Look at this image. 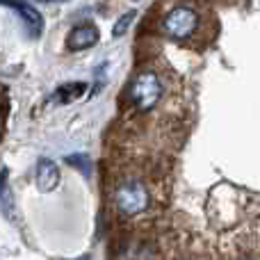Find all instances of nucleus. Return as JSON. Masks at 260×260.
<instances>
[{
	"instance_id": "2",
	"label": "nucleus",
	"mask_w": 260,
	"mask_h": 260,
	"mask_svg": "<svg viewBox=\"0 0 260 260\" xmlns=\"http://www.w3.org/2000/svg\"><path fill=\"white\" fill-rule=\"evenodd\" d=\"M197 25H199V16H197V12L189 7L171 9V12L165 16V23H162L165 32L176 41L189 39V37L194 35V30H197Z\"/></svg>"
},
{
	"instance_id": "10",
	"label": "nucleus",
	"mask_w": 260,
	"mask_h": 260,
	"mask_svg": "<svg viewBox=\"0 0 260 260\" xmlns=\"http://www.w3.org/2000/svg\"><path fill=\"white\" fill-rule=\"evenodd\" d=\"M5 183H7V169H3V171H0V192H3Z\"/></svg>"
},
{
	"instance_id": "3",
	"label": "nucleus",
	"mask_w": 260,
	"mask_h": 260,
	"mask_svg": "<svg viewBox=\"0 0 260 260\" xmlns=\"http://www.w3.org/2000/svg\"><path fill=\"white\" fill-rule=\"evenodd\" d=\"M148 201H151L148 189L144 187L142 183H137V180L121 185V187H119V192H117V208H119V212H123V215H128V217L144 212L148 208Z\"/></svg>"
},
{
	"instance_id": "6",
	"label": "nucleus",
	"mask_w": 260,
	"mask_h": 260,
	"mask_svg": "<svg viewBox=\"0 0 260 260\" xmlns=\"http://www.w3.org/2000/svg\"><path fill=\"white\" fill-rule=\"evenodd\" d=\"M59 183V169L57 165H55L53 160H48V157H41L39 162H37V187L41 189V192H50V189H55Z\"/></svg>"
},
{
	"instance_id": "7",
	"label": "nucleus",
	"mask_w": 260,
	"mask_h": 260,
	"mask_svg": "<svg viewBox=\"0 0 260 260\" xmlns=\"http://www.w3.org/2000/svg\"><path fill=\"white\" fill-rule=\"evenodd\" d=\"M87 89H89V85H87V82H82V80H78V82H67V85L57 87V91H55L53 99L57 101V103H62V105L76 103L78 99H82V96L87 94Z\"/></svg>"
},
{
	"instance_id": "8",
	"label": "nucleus",
	"mask_w": 260,
	"mask_h": 260,
	"mask_svg": "<svg viewBox=\"0 0 260 260\" xmlns=\"http://www.w3.org/2000/svg\"><path fill=\"white\" fill-rule=\"evenodd\" d=\"M135 16H137V12H135V9H130V12H126L117 23H114V27H112V37H114V39H119L121 35H126L130 23L135 21Z\"/></svg>"
},
{
	"instance_id": "9",
	"label": "nucleus",
	"mask_w": 260,
	"mask_h": 260,
	"mask_svg": "<svg viewBox=\"0 0 260 260\" xmlns=\"http://www.w3.org/2000/svg\"><path fill=\"white\" fill-rule=\"evenodd\" d=\"M67 165H71V167H80L82 171H89L91 162H89V157H85V153H76V155L67 157Z\"/></svg>"
},
{
	"instance_id": "5",
	"label": "nucleus",
	"mask_w": 260,
	"mask_h": 260,
	"mask_svg": "<svg viewBox=\"0 0 260 260\" xmlns=\"http://www.w3.org/2000/svg\"><path fill=\"white\" fill-rule=\"evenodd\" d=\"M0 5H7V7H12L14 12H16L18 16L23 18V23L27 25V30H30L32 37H37L41 30H44V16H41V14L37 12L35 7H30L25 0H0Z\"/></svg>"
},
{
	"instance_id": "4",
	"label": "nucleus",
	"mask_w": 260,
	"mask_h": 260,
	"mask_svg": "<svg viewBox=\"0 0 260 260\" xmlns=\"http://www.w3.org/2000/svg\"><path fill=\"white\" fill-rule=\"evenodd\" d=\"M99 44V30H96L91 23H82V25H76L71 27L67 37V48L78 53V50H85V48H91V46Z\"/></svg>"
},
{
	"instance_id": "11",
	"label": "nucleus",
	"mask_w": 260,
	"mask_h": 260,
	"mask_svg": "<svg viewBox=\"0 0 260 260\" xmlns=\"http://www.w3.org/2000/svg\"><path fill=\"white\" fill-rule=\"evenodd\" d=\"M39 3H67V0H39Z\"/></svg>"
},
{
	"instance_id": "1",
	"label": "nucleus",
	"mask_w": 260,
	"mask_h": 260,
	"mask_svg": "<svg viewBox=\"0 0 260 260\" xmlns=\"http://www.w3.org/2000/svg\"><path fill=\"white\" fill-rule=\"evenodd\" d=\"M160 96H162V82L151 71L139 73L133 80V85H130V101L135 103V108L139 112L153 110L157 105V101H160Z\"/></svg>"
}]
</instances>
